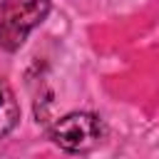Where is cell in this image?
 <instances>
[{
  "instance_id": "obj_3",
  "label": "cell",
  "mask_w": 159,
  "mask_h": 159,
  "mask_svg": "<svg viewBox=\"0 0 159 159\" xmlns=\"http://www.w3.org/2000/svg\"><path fill=\"white\" fill-rule=\"evenodd\" d=\"M20 119V107H17V99L10 89V84L5 80H0V139H5L15 124Z\"/></svg>"
},
{
  "instance_id": "obj_2",
  "label": "cell",
  "mask_w": 159,
  "mask_h": 159,
  "mask_svg": "<svg viewBox=\"0 0 159 159\" xmlns=\"http://www.w3.org/2000/svg\"><path fill=\"white\" fill-rule=\"evenodd\" d=\"M102 119L92 112H70L65 117H60L52 129H50V139L72 154L80 152H89L102 142Z\"/></svg>"
},
{
  "instance_id": "obj_1",
  "label": "cell",
  "mask_w": 159,
  "mask_h": 159,
  "mask_svg": "<svg viewBox=\"0 0 159 159\" xmlns=\"http://www.w3.org/2000/svg\"><path fill=\"white\" fill-rule=\"evenodd\" d=\"M50 0H2L0 5V47L15 52L27 35L47 17Z\"/></svg>"
}]
</instances>
